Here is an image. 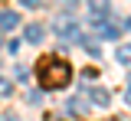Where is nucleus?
<instances>
[{
  "label": "nucleus",
  "mask_w": 131,
  "mask_h": 121,
  "mask_svg": "<svg viewBox=\"0 0 131 121\" xmlns=\"http://www.w3.org/2000/svg\"><path fill=\"white\" fill-rule=\"evenodd\" d=\"M36 79H39V88L43 92H56V88H66L72 82V66L59 59V56H52V59H43L39 62V69H36Z\"/></svg>",
  "instance_id": "1"
},
{
  "label": "nucleus",
  "mask_w": 131,
  "mask_h": 121,
  "mask_svg": "<svg viewBox=\"0 0 131 121\" xmlns=\"http://www.w3.org/2000/svg\"><path fill=\"white\" fill-rule=\"evenodd\" d=\"M92 30H95L98 36H105V39H118V33H121V26L108 23L105 17H92Z\"/></svg>",
  "instance_id": "2"
},
{
  "label": "nucleus",
  "mask_w": 131,
  "mask_h": 121,
  "mask_svg": "<svg viewBox=\"0 0 131 121\" xmlns=\"http://www.w3.org/2000/svg\"><path fill=\"white\" fill-rule=\"evenodd\" d=\"M56 36H62V39H79V26H75V20H56Z\"/></svg>",
  "instance_id": "3"
},
{
  "label": "nucleus",
  "mask_w": 131,
  "mask_h": 121,
  "mask_svg": "<svg viewBox=\"0 0 131 121\" xmlns=\"http://www.w3.org/2000/svg\"><path fill=\"white\" fill-rule=\"evenodd\" d=\"M85 95L92 98V105H102V108L112 105V92H108V88H92V82L85 85Z\"/></svg>",
  "instance_id": "4"
},
{
  "label": "nucleus",
  "mask_w": 131,
  "mask_h": 121,
  "mask_svg": "<svg viewBox=\"0 0 131 121\" xmlns=\"http://www.w3.org/2000/svg\"><path fill=\"white\" fill-rule=\"evenodd\" d=\"M112 10V0H89V13L92 17H108Z\"/></svg>",
  "instance_id": "5"
},
{
  "label": "nucleus",
  "mask_w": 131,
  "mask_h": 121,
  "mask_svg": "<svg viewBox=\"0 0 131 121\" xmlns=\"http://www.w3.org/2000/svg\"><path fill=\"white\" fill-rule=\"evenodd\" d=\"M23 36H26V43H43V36H46V30H43L39 23H30Z\"/></svg>",
  "instance_id": "6"
},
{
  "label": "nucleus",
  "mask_w": 131,
  "mask_h": 121,
  "mask_svg": "<svg viewBox=\"0 0 131 121\" xmlns=\"http://www.w3.org/2000/svg\"><path fill=\"white\" fill-rule=\"evenodd\" d=\"M16 23H20L16 13H10V10H7V13H0V30H16Z\"/></svg>",
  "instance_id": "7"
},
{
  "label": "nucleus",
  "mask_w": 131,
  "mask_h": 121,
  "mask_svg": "<svg viewBox=\"0 0 131 121\" xmlns=\"http://www.w3.org/2000/svg\"><path fill=\"white\" fill-rule=\"evenodd\" d=\"M115 59H118L121 66H131V46H118V52H115Z\"/></svg>",
  "instance_id": "8"
},
{
  "label": "nucleus",
  "mask_w": 131,
  "mask_h": 121,
  "mask_svg": "<svg viewBox=\"0 0 131 121\" xmlns=\"http://www.w3.org/2000/svg\"><path fill=\"white\" fill-rule=\"evenodd\" d=\"M10 95H13V82L7 75H0V98H10Z\"/></svg>",
  "instance_id": "9"
},
{
  "label": "nucleus",
  "mask_w": 131,
  "mask_h": 121,
  "mask_svg": "<svg viewBox=\"0 0 131 121\" xmlns=\"http://www.w3.org/2000/svg\"><path fill=\"white\" fill-rule=\"evenodd\" d=\"M82 46H85V52H89L92 59H98V56H102V49H98L95 43H89V39H82Z\"/></svg>",
  "instance_id": "10"
},
{
  "label": "nucleus",
  "mask_w": 131,
  "mask_h": 121,
  "mask_svg": "<svg viewBox=\"0 0 131 121\" xmlns=\"http://www.w3.org/2000/svg\"><path fill=\"white\" fill-rule=\"evenodd\" d=\"M95 75H98L95 69H85V72H82V82H85V85H89V82H92V79H95Z\"/></svg>",
  "instance_id": "11"
},
{
  "label": "nucleus",
  "mask_w": 131,
  "mask_h": 121,
  "mask_svg": "<svg viewBox=\"0 0 131 121\" xmlns=\"http://www.w3.org/2000/svg\"><path fill=\"white\" fill-rule=\"evenodd\" d=\"M20 7H26V10H36V7H39V0H20Z\"/></svg>",
  "instance_id": "12"
},
{
  "label": "nucleus",
  "mask_w": 131,
  "mask_h": 121,
  "mask_svg": "<svg viewBox=\"0 0 131 121\" xmlns=\"http://www.w3.org/2000/svg\"><path fill=\"white\" fill-rule=\"evenodd\" d=\"M3 49H7V52H16V49H20V39H10V43H7Z\"/></svg>",
  "instance_id": "13"
},
{
  "label": "nucleus",
  "mask_w": 131,
  "mask_h": 121,
  "mask_svg": "<svg viewBox=\"0 0 131 121\" xmlns=\"http://www.w3.org/2000/svg\"><path fill=\"white\" fill-rule=\"evenodd\" d=\"M72 111H85V105H82V98H72V105H69Z\"/></svg>",
  "instance_id": "14"
},
{
  "label": "nucleus",
  "mask_w": 131,
  "mask_h": 121,
  "mask_svg": "<svg viewBox=\"0 0 131 121\" xmlns=\"http://www.w3.org/2000/svg\"><path fill=\"white\" fill-rule=\"evenodd\" d=\"M121 26H125V30H131V17H128V23H121Z\"/></svg>",
  "instance_id": "15"
},
{
  "label": "nucleus",
  "mask_w": 131,
  "mask_h": 121,
  "mask_svg": "<svg viewBox=\"0 0 131 121\" xmlns=\"http://www.w3.org/2000/svg\"><path fill=\"white\" fill-rule=\"evenodd\" d=\"M46 121H59V118H56V115H49V118H46Z\"/></svg>",
  "instance_id": "16"
},
{
  "label": "nucleus",
  "mask_w": 131,
  "mask_h": 121,
  "mask_svg": "<svg viewBox=\"0 0 131 121\" xmlns=\"http://www.w3.org/2000/svg\"><path fill=\"white\" fill-rule=\"evenodd\" d=\"M66 3H79V0H66Z\"/></svg>",
  "instance_id": "17"
},
{
  "label": "nucleus",
  "mask_w": 131,
  "mask_h": 121,
  "mask_svg": "<svg viewBox=\"0 0 131 121\" xmlns=\"http://www.w3.org/2000/svg\"><path fill=\"white\" fill-rule=\"evenodd\" d=\"M128 82H131V75H128Z\"/></svg>",
  "instance_id": "18"
}]
</instances>
